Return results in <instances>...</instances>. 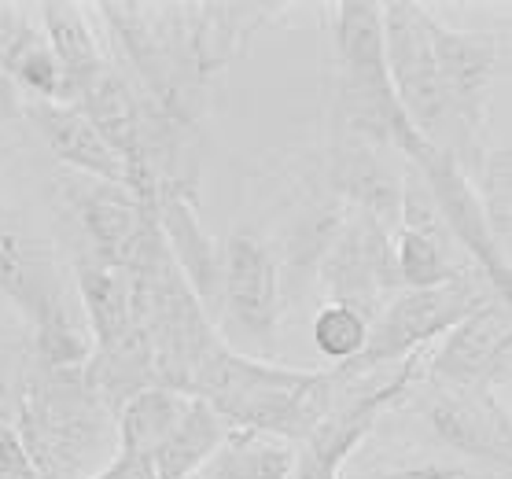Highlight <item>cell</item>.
Listing matches in <instances>:
<instances>
[{"instance_id":"22","label":"cell","mask_w":512,"mask_h":479,"mask_svg":"<svg viewBox=\"0 0 512 479\" xmlns=\"http://www.w3.org/2000/svg\"><path fill=\"white\" fill-rule=\"evenodd\" d=\"M472 188H476L479 211H483V222H487L494 244L509 255V229H512V155H509V144L483 155V163H479L476 177H472Z\"/></svg>"},{"instance_id":"17","label":"cell","mask_w":512,"mask_h":479,"mask_svg":"<svg viewBox=\"0 0 512 479\" xmlns=\"http://www.w3.org/2000/svg\"><path fill=\"white\" fill-rule=\"evenodd\" d=\"M74 284H78V299H82L89 336H93L89 347H111L140 328L133 273L78 255L74 258Z\"/></svg>"},{"instance_id":"5","label":"cell","mask_w":512,"mask_h":479,"mask_svg":"<svg viewBox=\"0 0 512 479\" xmlns=\"http://www.w3.org/2000/svg\"><path fill=\"white\" fill-rule=\"evenodd\" d=\"M0 295L19 306L34 325V362L85 365L89 339L70 317L63 273L37 236L23 229L12 207L0 199Z\"/></svg>"},{"instance_id":"9","label":"cell","mask_w":512,"mask_h":479,"mask_svg":"<svg viewBox=\"0 0 512 479\" xmlns=\"http://www.w3.org/2000/svg\"><path fill=\"white\" fill-rule=\"evenodd\" d=\"M402 163L413 166V174L424 181V188H428L431 203H435V211L443 218L454 247H461V251L472 258V266L487 277L490 288L509 303V292H512L509 255L494 244V236H490L487 222H483L472 177L457 166L454 155L428 144L424 137H417V141L409 144L406 155H402Z\"/></svg>"},{"instance_id":"28","label":"cell","mask_w":512,"mask_h":479,"mask_svg":"<svg viewBox=\"0 0 512 479\" xmlns=\"http://www.w3.org/2000/svg\"><path fill=\"white\" fill-rule=\"evenodd\" d=\"M19 107H23V96L8 82V74L0 71V115H19Z\"/></svg>"},{"instance_id":"1","label":"cell","mask_w":512,"mask_h":479,"mask_svg":"<svg viewBox=\"0 0 512 479\" xmlns=\"http://www.w3.org/2000/svg\"><path fill=\"white\" fill-rule=\"evenodd\" d=\"M15 435L37 479H93L115 457V413L85 384V365L26 362Z\"/></svg>"},{"instance_id":"21","label":"cell","mask_w":512,"mask_h":479,"mask_svg":"<svg viewBox=\"0 0 512 479\" xmlns=\"http://www.w3.org/2000/svg\"><path fill=\"white\" fill-rule=\"evenodd\" d=\"M391 251H395V277L402 288H435L450 281L457 269L454 244L413 229H395L391 233Z\"/></svg>"},{"instance_id":"24","label":"cell","mask_w":512,"mask_h":479,"mask_svg":"<svg viewBox=\"0 0 512 479\" xmlns=\"http://www.w3.org/2000/svg\"><path fill=\"white\" fill-rule=\"evenodd\" d=\"M34 30L37 26H34V19L26 15V8H19V4H4V0H0V71L8 67V59L19 52V45H23Z\"/></svg>"},{"instance_id":"7","label":"cell","mask_w":512,"mask_h":479,"mask_svg":"<svg viewBox=\"0 0 512 479\" xmlns=\"http://www.w3.org/2000/svg\"><path fill=\"white\" fill-rule=\"evenodd\" d=\"M222 266H218V310H214V325L218 336L247 354V358H262L273 351L280 325V269L273 247L262 236L233 229L222 247Z\"/></svg>"},{"instance_id":"27","label":"cell","mask_w":512,"mask_h":479,"mask_svg":"<svg viewBox=\"0 0 512 479\" xmlns=\"http://www.w3.org/2000/svg\"><path fill=\"white\" fill-rule=\"evenodd\" d=\"M358 479H465V468H446V465H435V461H420V465L369 472V476H358Z\"/></svg>"},{"instance_id":"14","label":"cell","mask_w":512,"mask_h":479,"mask_svg":"<svg viewBox=\"0 0 512 479\" xmlns=\"http://www.w3.org/2000/svg\"><path fill=\"white\" fill-rule=\"evenodd\" d=\"M428 424L450 450L509 472V391H439L428 406Z\"/></svg>"},{"instance_id":"11","label":"cell","mask_w":512,"mask_h":479,"mask_svg":"<svg viewBox=\"0 0 512 479\" xmlns=\"http://www.w3.org/2000/svg\"><path fill=\"white\" fill-rule=\"evenodd\" d=\"M74 222L85 236V258L104 262L118 269H137V262L148 255L159 225H155L152 203H144L126 185H107L82 177L70 188Z\"/></svg>"},{"instance_id":"4","label":"cell","mask_w":512,"mask_h":479,"mask_svg":"<svg viewBox=\"0 0 512 479\" xmlns=\"http://www.w3.org/2000/svg\"><path fill=\"white\" fill-rule=\"evenodd\" d=\"M490 303H505L476 266H461L450 281L435 288H402L387 299V306L369 325V339L354 362L339 365L343 376L387 373L402 365L409 354H420L431 339L446 336L465 317L479 314Z\"/></svg>"},{"instance_id":"13","label":"cell","mask_w":512,"mask_h":479,"mask_svg":"<svg viewBox=\"0 0 512 479\" xmlns=\"http://www.w3.org/2000/svg\"><path fill=\"white\" fill-rule=\"evenodd\" d=\"M325 188L395 233L402 203V155L365 137H328Z\"/></svg>"},{"instance_id":"18","label":"cell","mask_w":512,"mask_h":479,"mask_svg":"<svg viewBox=\"0 0 512 479\" xmlns=\"http://www.w3.org/2000/svg\"><path fill=\"white\" fill-rule=\"evenodd\" d=\"M37 15H41V34H45L59 71H63L59 104H70L78 96V89L111 63V52L93 34V23H89L82 4L48 0V4H37Z\"/></svg>"},{"instance_id":"19","label":"cell","mask_w":512,"mask_h":479,"mask_svg":"<svg viewBox=\"0 0 512 479\" xmlns=\"http://www.w3.org/2000/svg\"><path fill=\"white\" fill-rule=\"evenodd\" d=\"M229 432L233 428L203 398L188 395L181 421L174 424V432L166 435V443L152 454L155 479H192L214 457V450L225 443Z\"/></svg>"},{"instance_id":"26","label":"cell","mask_w":512,"mask_h":479,"mask_svg":"<svg viewBox=\"0 0 512 479\" xmlns=\"http://www.w3.org/2000/svg\"><path fill=\"white\" fill-rule=\"evenodd\" d=\"M93 479H155V472L140 454H133V450H122V446H118L115 457H111V461H107V465L100 468Z\"/></svg>"},{"instance_id":"2","label":"cell","mask_w":512,"mask_h":479,"mask_svg":"<svg viewBox=\"0 0 512 479\" xmlns=\"http://www.w3.org/2000/svg\"><path fill=\"white\" fill-rule=\"evenodd\" d=\"M339 391L343 376L336 369H284L222 343L196 376L192 398H203L233 432L273 435L299 446L328 417Z\"/></svg>"},{"instance_id":"3","label":"cell","mask_w":512,"mask_h":479,"mask_svg":"<svg viewBox=\"0 0 512 479\" xmlns=\"http://www.w3.org/2000/svg\"><path fill=\"white\" fill-rule=\"evenodd\" d=\"M328 137H365L406 155L420 133L395 100L384 63V23L373 0H339L332 8V100Z\"/></svg>"},{"instance_id":"10","label":"cell","mask_w":512,"mask_h":479,"mask_svg":"<svg viewBox=\"0 0 512 479\" xmlns=\"http://www.w3.org/2000/svg\"><path fill=\"white\" fill-rule=\"evenodd\" d=\"M317 284L325 288L328 303H347L369 321L387 306V299L402 292L395 277V251H391V229L369 218L365 211L347 207L339 233L332 236Z\"/></svg>"},{"instance_id":"8","label":"cell","mask_w":512,"mask_h":479,"mask_svg":"<svg viewBox=\"0 0 512 479\" xmlns=\"http://www.w3.org/2000/svg\"><path fill=\"white\" fill-rule=\"evenodd\" d=\"M380 23H384L387 78H391L402 115L424 141L446 152L450 115H446L443 85H439L435 56H431L428 8L413 0H387L380 4Z\"/></svg>"},{"instance_id":"16","label":"cell","mask_w":512,"mask_h":479,"mask_svg":"<svg viewBox=\"0 0 512 479\" xmlns=\"http://www.w3.org/2000/svg\"><path fill=\"white\" fill-rule=\"evenodd\" d=\"M19 115L37 129L45 148L56 155V163L78 170V177H93L107 185H126V170L118 155L104 144L93 122L70 104H48V100H23Z\"/></svg>"},{"instance_id":"20","label":"cell","mask_w":512,"mask_h":479,"mask_svg":"<svg viewBox=\"0 0 512 479\" xmlns=\"http://www.w3.org/2000/svg\"><path fill=\"white\" fill-rule=\"evenodd\" d=\"M295 446L273 435L229 432L192 479H288Z\"/></svg>"},{"instance_id":"15","label":"cell","mask_w":512,"mask_h":479,"mask_svg":"<svg viewBox=\"0 0 512 479\" xmlns=\"http://www.w3.org/2000/svg\"><path fill=\"white\" fill-rule=\"evenodd\" d=\"M199 199L174 196V192H159L152 199L155 225L166 240V251L177 262L185 284L192 288V295L199 299V306L210 314L218 310V266H222V251L210 240V233L199 222ZM218 328V325H214Z\"/></svg>"},{"instance_id":"6","label":"cell","mask_w":512,"mask_h":479,"mask_svg":"<svg viewBox=\"0 0 512 479\" xmlns=\"http://www.w3.org/2000/svg\"><path fill=\"white\" fill-rule=\"evenodd\" d=\"M428 41L435 56V71L443 85L450 133H446V152L454 155L457 166L468 177H476L483 163V133L490 118V96L498 82L501 67V37L483 30H454L439 23L428 12Z\"/></svg>"},{"instance_id":"12","label":"cell","mask_w":512,"mask_h":479,"mask_svg":"<svg viewBox=\"0 0 512 479\" xmlns=\"http://www.w3.org/2000/svg\"><path fill=\"white\" fill-rule=\"evenodd\" d=\"M509 303H490L443 336L424 362V380L439 391H509Z\"/></svg>"},{"instance_id":"23","label":"cell","mask_w":512,"mask_h":479,"mask_svg":"<svg viewBox=\"0 0 512 479\" xmlns=\"http://www.w3.org/2000/svg\"><path fill=\"white\" fill-rule=\"evenodd\" d=\"M369 317L358 314L354 306L347 303H321V310L314 314V321H310V336H314V347L325 358H332V362L347 365L354 362L361 354V347H365V339H369Z\"/></svg>"},{"instance_id":"25","label":"cell","mask_w":512,"mask_h":479,"mask_svg":"<svg viewBox=\"0 0 512 479\" xmlns=\"http://www.w3.org/2000/svg\"><path fill=\"white\" fill-rule=\"evenodd\" d=\"M0 479H37L34 465L8 421H0Z\"/></svg>"}]
</instances>
